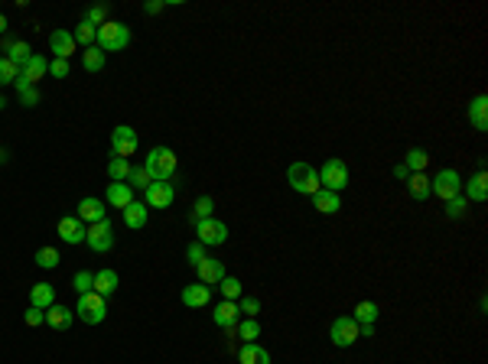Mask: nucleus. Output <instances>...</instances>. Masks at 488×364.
I'll use <instances>...</instances> for the list:
<instances>
[{
	"label": "nucleus",
	"instance_id": "1",
	"mask_svg": "<svg viewBox=\"0 0 488 364\" xmlns=\"http://www.w3.org/2000/svg\"><path fill=\"white\" fill-rule=\"evenodd\" d=\"M287 182L293 186V192H300V195H316L319 192V173L313 169V163H303V160H297V163L287 166Z\"/></svg>",
	"mask_w": 488,
	"mask_h": 364
},
{
	"label": "nucleus",
	"instance_id": "2",
	"mask_svg": "<svg viewBox=\"0 0 488 364\" xmlns=\"http://www.w3.org/2000/svg\"><path fill=\"white\" fill-rule=\"evenodd\" d=\"M143 169L150 173L153 182H170L176 173V153L170 150V147H153L150 156H147V163H143Z\"/></svg>",
	"mask_w": 488,
	"mask_h": 364
},
{
	"label": "nucleus",
	"instance_id": "3",
	"mask_svg": "<svg viewBox=\"0 0 488 364\" xmlns=\"http://www.w3.org/2000/svg\"><path fill=\"white\" fill-rule=\"evenodd\" d=\"M98 49L101 52H121L130 46V26L124 23H114V20H108L104 26H98Z\"/></svg>",
	"mask_w": 488,
	"mask_h": 364
},
{
	"label": "nucleus",
	"instance_id": "4",
	"mask_svg": "<svg viewBox=\"0 0 488 364\" xmlns=\"http://www.w3.org/2000/svg\"><path fill=\"white\" fill-rule=\"evenodd\" d=\"M430 195H439L443 202L463 195V176L456 169H439L437 176L430 179Z\"/></svg>",
	"mask_w": 488,
	"mask_h": 364
},
{
	"label": "nucleus",
	"instance_id": "5",
	"mask_svg": "<svg viewBox=\"0 0 488 364\" xmlns=\"http://www.w3.org/2000/svg\"><path fill=\"white\" fill-rule=\"evenodd\" d=\"M316 173H319V186L329 189V192H342L349 186V166L342 160H325L323 169H316Z\"/></svg>",
	"mask_w": 488,
	"mask_h": 364
},
{
	"label": "nucleus",
	"instance_id": "6",
	"mask_svg": "<svg viewBox=\"0 0 488 364\" xmlns=\"http://www.w3.org/2000/svg\"><path fill=\"white\" fill-rule=\"evenodd\" d=\"M104 315H108L104 296H98L95 289L78 296V319H82V322H88V326H98V322H104Z\"/></svg>",
	"mask_w": 488,
	"mask_h": 364
},
{
	"label": "nucleus",
	"instance_id": "7",
	"mask_svg": "<svg viewBox=\"0 0 488 364\" xmlns=\"http://www.w3.org/2000/svg\"><path fill=\"white\" fill-rule=\"evenodd\" d=\"M329 339H332L336 348H351L355 341L362 339V335H358V322H355L351 315H338L336 322L329 326Z\"/></svg>",
	"mask_w": 488,
	"mask_h": 364
},
{
	"label": "nucleus",
	"instance_id": "8",
	"mask_svg": "<svg viewBox=\"0 0 488 364\" xmlns=\"http://www.w3.org/2000/svg\"><path fill=\"white\" fill-rule=\"evenodd\" d=\"M137 130L134 127H127V124H117L111 130V150L114 156H124V160H130L134 153H137Z\"/></svg>",
	"mask_w": 488,
	"mask_h": 364
},
{
	"label": "nucleus",
	"instance_id": "9",
	"mask_svg": "<svg viewBox=\"0 0 488 364\" xmlns=\"http://www.w3.org/2000/svg\"><path fill=\"white\" fill-rule=\"evenodd\" d=\"M85 244H88V247H91L95 254L111 251V247H114V228H111V221H108V218H104V221H95V225L88 228Z\"/></svg>",
	"mask_w": 488,
	"mask_h": 364
},
{
	"label": "nucleus",
	"instance_id": "10",
	"mask_svg": "<svg viewBox=\"0 0 488 364\" xmlns=\"http://www.w3.org/2000/svg\"><path fill=\"white\" fill-rule=\"evenodd\" d=\"M196 234H199V244L202 247H218L228 241V225L225 221H215V218H205L196 225Z\"/></svg>",
	"mask_w": 488,
	"mask_h": 364
},
{
	"label": "nucleus",
	"instance_id": "11",
	"mask_svg": "<svg viewBox=\"0 0 488 364\" xmlns=\"http://www.w3.org/2000/svg\"><path fill=\"white\" fill-rule=\"evenodd\" d=\"M143 195H147V208H170L176 199V189L173 182H150L143 189Z\"/></svg>",
	"mask_w": 488,
	"mask_h": 364
},
{
	"label": "nucleus",
	"instance_id": "12",
	"mask_svg": "<svg viewBox=\"0 0 488 364\" xmlns=\"http://www.w3.org/2000/svg\"><path fill=\"white\" fill-rule=\"evenodd\" d=\"M49 49L56 52V59H65V62H69V56H75L78 43H75V36H72L69 29H52L49 33Z\"/></svg>",
	"mask_w": 488,
	"mask_h": 364
},
{
	"label": "nucleus",
	"instance_id": "13",
	"mask_svg": "<svg viewBox=\"0 0 488 364\" xmlns=\"http://www.w3.org/2000/svg\"><path fill=\"white\" fill-rule=\"evenodd\" d=\"M46 72H49V59H46V56H39V52H33V56L20 65V78H23L26 85H36Z\"/></svg>",
	"mask_w": 488,
	"mask_h": 364
},
{
	"label": "nucleus",
	"instance_id": "14",
	"mask_svg": "<svg viewBox=\"0 0 488 364\" xmlns=\"http://www.w3.org/2000/svg\"><path fill=\"white\" fill-rule=\"evenodd\" d=\"M196 274H199V283H205V287H215V283H222L225 280V264L222 260H215V257H205L199 267H196Z\"/></svg>",
	"mask_w": 488,
	"mask_h": 364
},
{
	"label": "nucleus",
	"instance_id": "15",
	"mask_svg": "<svg viewBox=\"0 0 488 364\" xmlns=\"http://www.w3.org/2000/svg\"><path fill=\"white\" fill-rule=\"evenodd\" d=\"M209 302H212V287H205V283L183 287V306H189V309H202V306H209Z\"/></svg>",
	"mask_w": 488,
	"mask_h": 364
},
{
	"label": "nucleus",
	"instance_id": "16",
	"mask_svg": "<svg viewBox=\"0 0 488 364\" xmlns=\"http://www.w3.org/2000/svg\"><path fill=\"white\" fill-rule=\"evenodd\" d=\"M85 234H88V228H85V221H78V215H69V218L59 221V238L65 244H78V241H85Z\"/></svg>",
	"mask_w": 488,
	"mask_h": 364
},
{
	"label": "nucleus",
	"instance_id": "17",
	"mask_svg": "<svg viewBox=\"0 0 488 364\" xmlns=\"http://www.w3.org/2000/svg\"><path fill=\"white\" fill-rule=\"evenodd\" d=\"M72 319H75V313H72L69 306H59V302H52L49 309H46V326L59 328V332L72 326Z\"/></svg>",
	"mask_w": 488,
	"mask_h": 364
},
{
	"label": "nucleus",
	"instance_id": "18",
	"mask_svg": "<svg viewBox=\"0 0 488 364\" xmlns=\"http://www.w3.org/2000/svg\"><path fill=\"white\" fill-rule=\"evenodd\" d=\"M78 221H91V225H95V221H104V202L91 199V195L82 199L78 202Z\"/></svg>",
	"mask_w": 488,
	"mask_h": 364
},
{
	"label": "nucleus",
	"instance_id": "19",
	"mask_svg": "<svg viewBox=\"0 0 488 364\" xmlns=\"http://www.w3.org/2000/svg\"><path fill=\"white\" fill-rule=\"evenodd\" d=\"M130 202H134V189L127 186V182H111V186H108V205L124 212Z\"/></svg>",
	"mask_w": 488,
	"mask_h": 364
},
{
	"label": "nucleus",
	"instance_id": "20",
	"mask_svg": "<svg viewBox=\"0 0 488 364\" xmlns=\"http://www.w3.org/2000/svg\"><path fill=\"white\" fill-rule=\"evenodd\" d=\"M238 302H231V300H225L222 306H215V313H212V319L218 322L222 328H235L238 326Z\"/></svg>",
	"mask_w": 488,
	"mask_h": 364
},
{
	"label": "nucleus",
	"instance_id": "21",
	"mask_svg": "<svg viewBox=\"0 0 488 364\" xmlns=\"http://www.w3.org/2000/svg\"><path fill=\"white\" fill-rule=\"evenodd\" d=\"M313 205L323 215H336L338 208H342V195H338V192H329V189H319L313 195Z\"/></svg>",
	"mask_w": 488,
	"mask_h": 364
},
{
	"label": "nucleus",
	"instance_id": "22",
	"mask_svg": "<svg viewBox=\"0 0 488 364\" xmlns=\"http://www.w3.org/2000/svg\"><path fill=\"white\" fill-rule=\"evenodd\" d=\"M469 121H472L476 130H488V98L485 95L472 98V104H469Z\"/></svg>",
	"mask_w": 488,
	"mask_h": 364
},
{
	"label": "nucleus",
	"instance_id": "23",
	"mask_svg": "<svg viewBox=\"0 0 488 364\" xmlns=\"http://www.w3.org/2000/svg\"><path fill=\"white\" fill-rule=\"evenodd\" d=\"M465 199H469V202H485L488 199V176H485V169H478L476 176L469 179V186H465Z\"/></svg>",
	"mask_w": 488,
	"mask_h": 364
},
{
	"label": "nucleus",
	"instance_id": "24",
	"mask_svg": "<svg viewBox=\"0 0 488 364\" xmlns=\"http://www.w3.org/2000/svg\"><path fill=\"white\" fill-rule=\"evenodd\" d=\"M238 361L241 364H270V354H267V348H261L257 341H248V345H241Z\"/></svg>",
	"mask_w": 488,
	"mask_h": 364
},
{
	"label": "nucleus",
	"instance_id": "25",
	"mask_svg": "<svg viewBox=\"0 0 488 364\" xmlns=\"http://www.w3.org/2000/svg\"><path fill=\"white\" fill-rule=\"evenodd\" d=\"M52 302H56V289L49 283H36V287H30V306H36V309H49Z\"/></svg>",
	"mask_w": 488,
	"mask_h": 364
},
{
	"label": "nucleus",
	"instance_id": "26",
	"mask_svg": "<svg viewBox=\"0 0 488 364\" xmlns=\"http://www.w3.org/2000/svg\"><path fill=\"white\" fill-rule=\"evenodd\" d=\"M407 192H410V199H417V202L430 199V176L410 173V176H407Z\"/></svg>",
	"mask_w": 488,
	"mask_h": 364
},
{
	"label": "nucleus",
	"instance_id": "27",
	"mask_svg": "<svg viewBox=\"0 0 488 364\" xmlns=\"http://www.w3.org/2000/svg\"><path fill=\"white\" fill-rule=\"evenodd\" d=\"M124 225L130 231H137V228L147 225V205H140V202H130L124 208Z\"/></svg>",
	"mask_w": 488,
	"mask_h": 364
},
{
	"label": "nucleus",
	"instance_id": "28",
	"mask_svg": "<svg viewBox=\"0 0 488 364\" xmlns=\"http://www.w3.org/2000/svg\"><path fill=\"white\" fill-rule=\"evenodd\" d=\"M95 293H98V296H104V300H108V296H111L114 289H117V274H114V270H101V274H95Z\"/></svg>",
	"mask_w": 488,
	"mask_h": 364
},
{
	"label": "nucleus",
	"instance_id": "29",
	"mask_svg": "<svg viewBox=\"0 0 488 364\" xmlns=\"http://www.w3.org/2000/svg\"><path fill=\"white\" fill-rule=\"evenodd\" d=\"M235 335H238L244 345H248V341H257L261 339V326H257V319H244V322H238V326H235Z\"/></svg>",
	"mask_w": 488,
	"mask_h": 364
},
{
	"label": "nucleus",
	"instance_id": "30",
	"mask_svg": "<svg viewBox=\"0 0 488 364\" xmlns=\"http://www.w3.org/2000/svg\"><path fill=\"white\" fill-rule=\"evenodd\" d=\"M108 176H111V182H127V176H130V160L114 156L111 163H108Z\"/></svg>",
	"mask_w": 488,
	"mask_h": 364
},
{
	"label": "nucleus",
	"instance_id": "31",
	"mask_svg": "<svg viewBox=\"0 0 488 364\" xmlns=\"http://www.w3.org/2000/svg\"><path fill=\"white\" fill-rule=\"evenodd\" d=\"M375 319H377V306L375 302H358V306H355V322H358V326H375Z\"/></svg>",
	"mask_w": 488,
	"mask_h": 364
},
{
	"label": "nucleus",
	"instance_id": "32",
	"mask_svg": "<svg viewBox=\"0 0 488 364\" xmlns=\"http://www.w3.org/2000/svg\"><path fill=\"white\" fill-rule=\"evenodd\" d=\"M82 65H85V72H101L104 69V52L98 46H88L85 56H82Z\"/></svg>",
	"mask_w": 488,
	"mask_h": 364
},
{
	"label": "nucleus",
	"instance_id": "33",
	"mask_svg": "<svg viewBox=\"0 0 488 364\" xmlns=\"http://www.w3.org/2000/svg\"><path fill=\"white\" fill-rule=\"evenodd\" d=\"M20 78V65H13L7 56H0V88L3 85H13Z\"/></svg>",
	"mask_w": 488,
	"mask_h": 364
},
{
	"label": "nucleus",
	"instance_id": "34",
	"mask_svg": "<svg viewBox=\"0 0 488 364\" xmlns=\"http://www.w3.org/2000/svg\"><path fill=\"white\" fill-rule=\"evenodd\" d=\"M108 13H111V7H108V3H95V7H88L85 20H88L91 26H95V29H98V26L108 23Z\"/></svg>",
	"mask_w": 488,
	"mask_h": 364
},
{
	"label": "nucleus",
	"instance_id": "35",
	"mask_svg": "<svg viewBox=\"0 0 488 364\" xmlns=\"http://www.w3.org/2000/svg\"><path fill=\"white\" fill-rule=\"evenodd\" d=\"M72 36H75V43H82V46H95V39H98V29L88 23V20H82V23H78V29L72 33Z\"/></svg>",
	"mask_w": 488,
	"mask_h": 364
},
{
	"label": "nucleus",
	"instance_id": "36",
	"mask_svg": "<svg viewBox=\"0 0 488 364\" xmlns=\"http://www.w3.org/2000/svg\"><path fill=\"white\" fill-rule=\"evenodd\" d=\"M30 56H33V49H30L26 43H10V46H7V59H10L13 65H23Z\"/></svg>",
	"mask_w": 488,
	"mask_h": 364
},
{
	"label": "nucleus",
	"instance_id": "37",
	"mask_svg": "<svg viewBox=\"0 0 488 364\" xmlns=\"http://www.w3.org/2000/svg\"><path fill=\"white\" fill-rule=\"evenodd\" d=\"M59 260H62V257H59V251H56V247H39V251H36V264L43 267V270L59 267Z\"/></svg>",
	"mask_w": 488,
	"mask_h": 364
},
{
	"label": "nucleus",
	"instance_id": "38",
	"mask_svg": "<svg viewBox=\"0 0 488 364\" xmlns=\"http://www.w3.org/2000/svg\"><path fill=\"white\" fill-rule=\"evenodd\" d=\"M212 208H215V202L209 199V195H202V199L196 202V208H192V225H199V221H205V218H212Z\"/></svg>",
	"mask_w": 488,
	"mask_h": 364
},
{
	"label": "nucleus",
	"instance_id": "39",
	"mask_svg": "<svg viewBox=\"0 0 488 364\" xmlns=\"http://www.w3.org/2000/svg\"><path fill=\"white\" fill-rule=\"evenodd\" d=\"M426 163H430V156H426V150H417V147H413L410 153H407V169H410V173H423L426 169Z\"/></svg>",
	"mask_w": 488,
	"mask_h": 364
},
{
	"label": "nucleus",
	"instance_id": "40",
	"mask_svg": "<svg viewBox=\"0 0 488 364\" xmlns=\"http://www.w3.org/2000/svg\"><path fill=\"white\" fill-rule=\"evenodd\" d=\"M153 179H150V173L143 169V166H130V176H127V186L130 189H147Z\"/></svg>",
	"mask_w": 488,
	"mask_h": 364
},
{
	"label": "nucleus",
	"instance_id": "41",
	"mask_svg": "<svg viewBox=\"0 0 488 364\" xmlns=\"http://www.w3.org/2000/svg\"><path fill=\"white\" fill-rule=\"evenodd\" d=\"M218 287H222V293H225V300H231V302H238L241 300V289H244L238 276H225Z\"/></svg>",
	"mask_w": 488,
	"mask_h": 364
},
{
	"label": "nucleus",
	"instance_id": "42",
	"mask_svg": "<svg viewBox=\"0 0 488 364\" xmlns=\"http://www.w3.org/2000/svg\"><path fill=\"white\" fill-rule=\"evenodd\" d=\"M465 208H469V199H465V195H456V199L446 202V215H450V218H463Z\"/></svg>",
	"mask_w": 488,
	"mask_h": 364
},
{
	"label": "nucleus",
	"instance_id": "43",
	"mask_svg": "<svg viewBox=\"0 0 488 364\" xmlns=\"http://www.w3.org/2000/svg\"><path fill=\"white\" fill-rule=\"evenodd\" d=\"M72 283H75V293H78V296H82V293H91V287H95V274H88V270H78Z\"/></svg>",
	"mask_w": 488,
	"mask_h": 364
},
{
	"label": "nucleus",
	"instance_id": "44",
	"mask_svg": "<svg viewBox=\"0 0 488 364\" xmlns=\"http://www.w3.org/2000/svg\"><path fill=\"white\" fill-rule=\"evenodd\" d=\"M238 309L248 315V319H254V315L261 313V300H254V296H244V300L238 302Z\"/></svg>",
	"mask_w": 488,
	"mask_h": 364
},
{
	"label": "nucleus",
	"instance_id": "45",
	"mask_svg": "<svg viewBox=\"0 0 488 364\" xmlns=\"http://www.w3.org/2000/svg\"><path fill=\"white\" fill-rule=\"evenodd\" d=\"M186 257H189V264L192 267H199L202 260H205V257H209V254H205V247H202L199 241H196V244H189V251H186Z\"/></svg>",
	"mask_w": 488,
	"mask_h": 364
},
{
	"label": "nucleus",
	"instance_id": "46",
	"mask_svg": "<svg viewBox=\"0 0 488 364\" xmlns=\"http://www.w3.org/2000/svg\"><path fill=\"white\" fill-rule=\"evenodd\" d=\"M20 101H23V108H36V104H39L36 85H30V88H20Z\"/></svg>",
	"mask_w": 488,
	"mask_h": 364
},
{
	"label": "nucleus",
	"instance_id": "47",
	"mask_svg": "<svg viewBox=\"0 0 488 364\" xmlns=\"http://www.w3.org/2000/svg\"><path fill=\"white\" fill-rule=\"evenodd\" d=\"M23 319H26V326H43V322H46V309H36V306H30Z\"/></svg>",
	"mask_w": 488,
	"mask_h": 364
},
{
	"label": "nucleus",
	"instance_id": "48",
	"mask_svg": "<svg viewBox=\"0 0 488 364\" xmlns=\"http://www.w3.org/2000/svg\"><path fill=\"white\" fill-rule=\"evenodd\" d=\"M49 72H52L56 78H65V75H69V62H65V59H52V62H49Z\"/></svg>",
	"mask_w": 488,
	"mask_h": 364
},
{
	"label": "nucleus",
	"instance_id": "49",
	"mask_svg": "<svg viewBox=\"0 0 488 364\" xmlns=\"http://www.w3.org/2000/svg\"><path fill=\"white\" fill-rule=\"evenodd\" d=\"M163 7H166L163 0H150V3H143V10L147 13H163Z\"/></svg>",
	"mask_w": 488,
	"mask_h": 364
},
{
	"label": "nucleus",
	"instance_id": "50",
	"mask_svg": "<svg viewBox=\"0 0 488 364\" xmlns=\"http://www.w3.org/2000/svg\"><path fill=\"white\" fill-rule=\"evenodd\" d=\"M394 176H397V179H407V176H410V169H407L404 163H397V166H394Z\"/></svg>",
	"mask_w": 488,
	"mask_h": 364
},
{
	"label": "nucleus",
	"instance_id": "51",
	"mask_svg": "<svg viewBox=\"0 0 488 364\" xmlns=\"http://www.w3.org/2000/svg\"><path fill=\"white\" fill-rule=\"evenodd\" d=\"M0 33H7V20H3V13H0Z\"/></svg>",
	"mask_w": 488,
	"mask_h": 364
},
{
	"label": "nucleus",
	"instance_id": "52",
	"mask_svg": "<svg viewBox=\"0 0 488 364\" xmlns=\"http://www.w3.org/2000/svg\"><path fill=\"white\" fill-rule=\"evenodd\" d=\"M3 104H7V101H3V98H0V108H3Z\"/></svg>",
	"mask_w": 488,
	"mask_h": 364
}]
</instances>
